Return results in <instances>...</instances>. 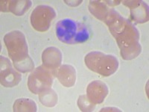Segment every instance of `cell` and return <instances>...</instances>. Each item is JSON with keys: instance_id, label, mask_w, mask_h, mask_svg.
<instances>
[{"instance_id": "1", "label": "cell", "mask_w": 149, "mask_h": 112, "mask_svg": "<svg viewBox=\"0 0 149 112\" xmlns=\"http://www.w3.org/2000/svg\"><path fill=\"white\" fill-rule=\"evenodd\" d=\"M103 22L109 28L120 49L122 58L130 61L136 58L142 52L139 43V32L134 24L124 18L113 8H110Z\"/></svg>"}, {"instance_id": "2", "label": "cell", "mask_w": 149, "mask_h": 112, "mask_svg": "<svg viewBox=\"0 0 149 112\" xmlns=\"http://www.w3.org/2000/svg\"><path fill=\"white\" fill-rule=\"evenodd\" d=\"M4 42L14 68L21 73L34 70V63L29 55L26 37L22 32L15 30L7 33L4 37Z\"/></svg>"}, {"instance_id": "3", "label": "cell", "mask_w": 149, "mask_h": 112, "mask_svg": "<svg viewBox=\"0 0 149 112\" xmlns=\"http://www.w3.org/2000/svg\"><path fill=\"white\" fill-rule=\"evenodd\" d=\"M56 35L59 41L66 44L83 43L90 38V32L84 24L69 18L57 23Z\"/></svg>"}, {"instance_id": "4", "label": "cell", "mask_w": 149, "mask_h": 112, "mask_svg": "<svg viewBox=\"0 0 149 112\" xmlns=\"http://www.w3.org/2000/svg\"><path fill=\"white\" fill-rule=\"evenodd\" d=\"M84 62L90 70L102 76H110L114 74L119 65L115 56L98 51L88 53L85 56Z\"/></svg>"}, {"instance_id": "5", "label": "cell", "mask_w": 149, "mask_h": 112, "mask_svg": "<svg viewBox=\"0 0 149 112\" xmlns=\"http://www.w3.org/2000/svg\"><path fill=\"white\" fill-rule=\"evenodd\" d=\"M54 74V70L48 69L43 65L35 68L28 79L29 90L34 94H39L42 90L51 88Z\"/></svg>"}, {"instance_id": "6", "label": "cell", "mask_w": 149, "mask_h": 112, "mask_svg": "<svg viewBox=\"0 0 149 112\" xmlns=\"http://www.w3.org/2000/svg\"><path fill=\"white\" fill-rule=\"evenodd\" d=\"M56 11L49 5H38L31 13V23L37 32H44L49 30L52 21L55 18Z\"/></svg>"}, {"instance_id": "7", "label": "cell", "mask_w": 149, "mask_h": 112, "mask_svg": "<svg viewBox=\"0 0 149 112\" xmlns=\"http://www.w3.org/2000/svg\"><path fill=\"white\" fill-rule=\"evenodd\" d=\"M0 59H1L0 79L2 85L6 88H13L17 86L22 79L21 74L13 67L8 58L1 55Z\"/></svg>"}, {"instance_id": "8", "label": "cell", "mask_w": 149, "mask_h": 112, "mask_svg": "<svg viewBox=\"0 0 149 112\" xmlns=\"http://www.w3.org/2000/svg\"><path fill=\"white\" fill-rule=\"evenodd\" d=\"M109 93L107 85L101 81H93L86 88V97L92 104L97 105L104 102Z\"/></svg>"}, {"instance_id": "9", "label": "cell", "mask_w": 149, "mask_h": 112, "mask_svg": "<svg viewBox=\"0 0 149 112\" xmlns=\"http://www.w3.org/2000/svg\"><path fill=\"white\" fill-rule=\"evenodd\" d=\"M122 3L130 8L131 18L138 23L148 21V6L143 1H123Z\"/></svg>"}, {"instance_id": "10", "label": "cell", "mask_w": 149, "mask_h": 112, "mask_svg": "<svg viewBox=\"0 0 149 112\" xmlns=\"http://www.w3.org/2000/svg\"><path fill=\"white\" fill-rule=\"evenodd\" d=\"M43 66L48 69L54 70L58 69L62 62V53L56 47H48L42 55Z\"/></svg>"}, {"instance_id": "11", "label": "cell", "mask_w": 149, "mask_h": 112, "mask_svg": "<svg viewBox=\"0 0 149 112\" xmlns=\"http://www.w3.org/2000/svg\"><path fill=\"white\" fill-rule=\"evenodd\" d=\"M55 76L59 82L66 88H71L76 81V71L71 65L64 64L59 66L57 70H54Z\"/></svg>"}, {"instance_id": "12", "label": "cell", "mask_w": 149, "mask_h": 112, "mask_svg": "<svg viewBox=\"0 0 149 112\" xmlns=\"http://www.w3.org/2000/svg\"><path fill=\"white\" fill-rule=\"evenodd\" d=\"M32 5L31 1H1V10L11 12L14 15L22 16Z\"/></svg>"}, {"instance_id": "13", "label": "cell", "mask_w": 149, "mask_h": 112, "mask_svg": "<svg viewBox=\"0 0 149 112\" xmlns=\"http://www.w3.org/2000/svg\"><path fill=\"white\" fill-rule=\"evenodd\" d=\"M38 95L41 103L46 107H54L58 102V95L52 88L42 90Z\"/></svg>"}, {"instance_id": "14", "label": "cell", "mask_w": 149, "mask_h": 112, "mask_svg": "<svg viewBox=\"0 0 149 112\" xmlns=\"http://www.w3.org/2000/svg\"><path fill=\"white\" fill-rule=\"evenodd\" d=\"M37 111L36 102L30 99H19L14 102V111L35 112Z\"/></svg>"}, {"instance_id": "15", "label": "cell", "mask_w": 149, "mask_h": 112, "mask_svg": "<svg viewBox=\"0 0 149 112\" xmlns=\"http://www.w3.org/2000/svg\"><path fill=\"white\" fill-rule=\"evenodd\" d=\"M78 105L81 111H93L95 108L94 104H92L87 99L86 95L80 96L78 100Z\"/></svg>"}]
</instances>
